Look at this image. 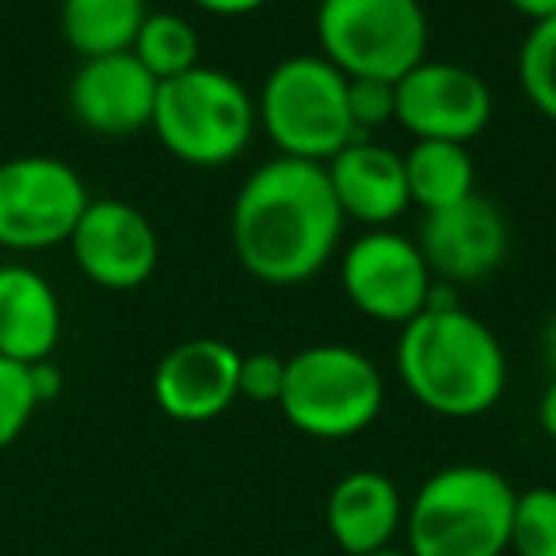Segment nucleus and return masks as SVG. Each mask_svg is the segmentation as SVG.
<instances>
[{
  "label": "nucleus",
  "mask_w": 556,
  "mask_h": 556,
  "mask_svg": "<svg viewBox=\"0 0 556 556\" xmlns=\"http://www.w3.org/2000/svg\"><path fill=\"white\" fill-rule=\"evenodd\" d=\"M343 222L325 164L275 156L237 191L229 229L248 275L267 287H298L328 267Z\"/></svg>",
  "instance_id": "nucleus-1"
},
{
  "label": "nucleus",
  "mask_w": 556,
  "mask_h": 556,
  "mask_svg": "<svg viewBox=\"0 0 556 556\" xmlns=\"http://www.w3.org/2000/svg\"><path fill=\"white\" fill-rule=\"evenodd\" d=\"M396 374L434 416L477 419L492 412L507 389V355L484 320L431 298V305L401 328Z\"/></svg>",
  "instance_id": "nucleus-2"
},
{
  "label": "nucleus",
  "mask_w": 556,
  "mask_h": 556,
  "mask_svg": "<svg viewBox=\"0 0 556 556\" xmlns=\"http://www.w3.org/2000/svg\"><path fill=\"white\" fill-rule=\"evenodd\" d=\"M515 488L488 465H446L408 507L412 556H503L510 548Z\"/></svg>",
  "instance_id": "nucleus-3"
},
{
  "label": "nucleus",
  "mask_w": 556,
  "mask_h": 556,
  "mask_svg": "<svg viewBox=\"0 0 556 556\" xmlns=\"http://www.w3.org/2000/svg\"><path fill=\"white\" fill-rule=\"evenodd\" d=\"M255 118L278 156L328 164L358 141L348 111V77L320 54H294L267 73Z\"/></svg>",
  "instance_id": "nucleus-4"
},
{
  "label": "nucleus",
  "mask_w": 556,
  "mask_h": 556,
  "mask_svg": "<svg viewBox=\"0 0 556 556\" xmlns=\"http://www.w3.org/2000/svg\"><path fill=\"white\" fill-rule=\"evenodd\" d=\"M255 126L252 92L222 70L194 65L156 88L153 134L176 161L194 168H222L244 156Z\"/></svg>",
  "instance_id": "nucleus-5"
},
{
  "label": "nucleus",
  "mask_w": 556,
  "mask_h": 556,
  "mask_svg": "<svg viewBox=\"0 0 556 556\" xmlns=\"http://www.w3.org/2000/svg\"><path fill=\"white\" fill-rule=\"evenodd\" d=\"M386 404L378 366L355 348L317 343L287 358V381L278 408L294 431L309 439H351L363 434Z\"/></svg>",
  "instance_id": "nucleus-6"
},
{
  "label": "nucleus",
  "mask_w": 556,
  "mask_h": 556,
  "mask_svg": "<svg viewBox=\"0 0 556 556\" xmlns=\"http://www.w3.org/2000/svg\"><path fill=\"white\" fill-rule=\"evenodd\" d=\"M427 12L419 0H320V58L343 77L396 80L427 62Z\"/></svg>",
  "instance_id": "nucleus-7"
},
{
  "label": "nucleus",
  "mask_w": 556,
  "mask_h": 556,
  "mask_svg": "<svg viewBox=\"0 0 556 556\" xmlns=\"http://www.w3.org/2000/svg\"><path fill=\"white\" fill-rule=\"evenodd\" d=\"M85 179L58 156H12L0 164V248L42 252L70 244L88 206Z\"/></svg>",
  "instance_id": "nucleus-8"
},
{
  "label": "nucleus",
  "mask_w": 556,
  "mask_h": 556,
  "mask_svg": "<svg viewBox=\"0 0 556 556\" xmlns=\"http://www.w3.org/2000/svg\"><path fill=\"white\" fill-rule=\"evenodd\" d=\"M431 267L416 240L370 229L343 255V290L351 305L381 325H408L431 305Z\"/></svg>",
  "instance_id": "nucleus-9"
},
{
  "label": "nucleus",
  "mask_w": 556,
  "mask_h": 556,
  "mask_svg": "<svg viewBox=\"0 0 556 556\" xmlns=\"http://www.w3.org/2000/svg\"><path fill=\"white\" fill-rule=\"evenodd\" d=\"M492 118V88L454 62H419L396 80V123L416 141L469 146Z\"/></svg>",
  "instance_id": "nucleus-10"
},
{
  "label": "nucleus",
  "mask_w": 556,
  "mask_h": 556,
  "mask_svg": "<svg viewBox=\"0 0 556 556\" xmlns=\"http://www.w3.org/2000/svg\"><path fill=\"white\" fill-rule=\"evenodd\" d=\"M80 275L103 290H138L161 263L156 229L123 199H92L70 237Z\"/></svg>",
  "instance_id": "nucleus-11"
},
{
  "label": "nucleus",
  "mask_w": 556,
  "mask_h": 556,
  "mask_svg": "<svg viewBox=\"0 0 556 556\" xmlns=\"http://www.w3.org/2000/svg\"><path fill=\"white\" fill-rule=\"evenodd\" d=\"M153 401L176 424H210L240 401V351L199 336L156 363Z\"/></svg>",
  "instance_id": "nucleus-12"
},
{
  "label": "nucleus",
  "mask_w": 556,
  "mask_h": 556,
  "mask_svg": "<svg viewBox=\"0 0 556 556\" xmlns=\"http://www.w3.org/2000/svg\"><path fill=\"white\" fill-rule=\"evenodd\" d=\"M416 244L431 275L446 282H480L507 260L510 232L495 202L472 191L454 206L427 210Z\"/></svg>",
  "instance_id": "nucleus-13"
},
{
  "label": "nucleus",
  "mask_w": 556,
  "mask_h": 556,
  "mask_svg": "<svg viewBox=\"0 0 556 556\" xmlns=\"http://www.w3.org/2000/svg\"><path fill=\"white\" fill-rule=\"evenodd\" d=\"M161 80L126 50V54L88 58L70 80V108L85 130L103 138H126L153 126Z\"/></svg>",
  "instance_id": "nucleus-14"
},
{
  "label": "nucleus",
  "mask_w": 556,
  "mask_h": 556,
  "mask_svg": "<svg viewBox=\"0 0 556 556\" xmlns=\"http://www.w3.org/2000/svg\"><path fill=\"white\" fill-rule=\"evenodd\" d=\"M325 172L343 217H355L370 229H386L412 206L404 156L370 138H358L340 149L325 164Z\"/></svg>",
  "instance_id": "nucleus-15"
},
{
  "label": "nucleus",
  "mask_w": 556,
  "mask_h": 556,
  "mask_svg": "<svg viewBox=\"0 0 556 556\" xmlns=\"http://www.w3.org/2000/svg\"><path fill=\"white\" fill-rule=\"evenodd\" d=\"M328 533L348 556L389 548L404 522V500L378 469H355L328 492Z\"/></svg>",
  "instance_id": "nucleus-16"
},
{
  "label": "nucleus",
  "mask_w": 556,
  "mask_h": 556,
  "mask_svg": "<svg viewBox=\"0 0 556 556\" xmlns=\"http://www.w3.org/2000/svg\"><path fill=\"white\" fill-rule=\"evenodd\" d=\"M62 340V305L47 278L31 267H0V358L47 363Z\"/></svg>",
  "instance_id": "nucleus-17"
},
{
  "label": "nucleus",
  "mask_w": 556,
  "mask_h": 556,
  "mask_svg": "<svg viewBox=\"0 0 556 556\" xmlns=\"http://www.w3.org/2000/svg\"><path fill=\"white\" fill-rule=\"evenodd\" d=\"M146 16V0H62V39L85 62L126 54Z\"/></svg>",
  "instance_id": "nucleus-18"
},
{
  "label": "nucleus",
  "mask_w": 556,
  "mask_h": 556,
  "mask_svg": "<svg viewBox=\"0 0 556 556\" xmlns=\"http://www.w3.org/2000/svg\"><path fill=\"white\" fill-rule=\"evenodd\" d=\"M404 176H408L412 206L442 210L469 199L477 191V164L469 156V146L457 141H416L404 153Z\"/></svg>",
  "instance_id": "nucleus-19"
},
{
  "label": "nucleus",
  "mask_w": 556,
  "mask_h": 556,
  "mask_svg": "<svg viewBox=\"0 0 556 556\" xmlns=\"http://www.w3.org/2000/svg\"><path fill=\"white\" fill-rule=\"evenodd\" d=\"M130 54L153 73L156 80H172L179 73H191L202 54L199 31L191 27V20L176 16V12H149L141 24L138 39H134Z\"/></svg>",
  "instance_id": "nucleus-20"
},
{
  "label": "nucleus",
  "mask_w": 556,
  "mask_h": 556,
  "mask_svg": "<svg viewBox=\"0 0 556 556\" xmlns=\"http://www.w3.org/2000/svg\"><path fill=\"white\" fill-rule=\"evenodd\" d=\"M518 85L538 115L556 123V16L530 24V35L518 50Z\"/></svg>",
  "instance_id": "nucleus-21"
},
{
  "label": "nucleus",
  "mask_w": 556,
  "mask_h": 556,
  "mask_svg": "<svg viewBox=\"0 0 556 556\" xmlns=\"http://www.w3.org/2000/svg\"><path fill=\"white\" fill-rule=\"evenodd\" d=\"M510 548L518 556H556V488H530L515 495Z\"/></svg>",
  "instance_id": "nucleus-22"
},
{
  "label": "nucleus",
  "mask_w": 556,
  "mask_h": 556,
  "mask_svg": "<svg viewBox=\"0 0 556 556\" xmlns=\"http://www.w3.org/2000/svg\"><path fill=\"white\" fill-rule=\"evenodd\" d=\"M35 408H39V393H35L31 366L0 358V450H9L27 431Z\"/></svg>",
  "instance_id": "nucleus-23"
},
{
  "label": "nucleus",
  "mask_w": 556,
  "mask_h": 556,
  "mask_svg": "<svg viewBox=\"0 0 556 556\" xmlns=\"http://www.w3.org/2000/svg\"><path fill=\"white\" fill-rule=\"evenodd\" d=\"M348 111L358 138L381 130L386 123H396V85L370 77H348Z\"/></svg>",
  "instance_id": "nucleus-24"
},
{
  "label": "nucleus",
  "mask_w": 556,
  "mask_h": 556,
  "mask_svg": "<svg viewBox=\"0 0 556 556\" xmlns=\"http://www.w3.org/2000/svg\"><path fill=\"white\" fill-rule=\"evenodd\" d=\"M282 381H287V358L270 355V351L240 355V396H244V401L278 404Z\"/></svg>",
  "instance_id": "nucleus-25"
},
{
  "label": "nucleus",
  "mask_w": 556,
  "mask_h": 556,
  "mask_svg": "<svg viewBox=\"0 0 556 556\" xmlns=\"http://www.w3.org/2000/svg\"><path fill=\"white\" fill-rule=\"evenodd\" d=\"M191 4L202 12H210V16L237 20V16H252V12H260L267 0H191Z\"/></svg>",
  "instance_id": "nucleus-26"
},
{
  "label": "nucleus",
  "mask_w": 556,
  "mask_h": 556,
  "mask_svg": "<svg viewBox=\"0 0 556 556\" xmlns=\"http://www.w3.org/2000/svg\"><path fill=\"white\" fill-rule=\"evenodd\" d=\"M31 381H35V393H39V404L54 401L62 393V370L54 363H31Z\"/></svg>",
  "instance_id": "nucleus-27"
},
{
  "label": "nucleus",
  "mask_w": 556,
  "mask_h": 556,
  "mask_svg": "<svg viewBox=\"0 0 556 556\" xmlns=\"http://www.w3.org/2000/svg\"><path fill=\"white\" fill-rule=\"evenodd\" d=\"M518 16H526L530 24H541V20L556 16V0H507Z\"/></svg>",
  "instance_id": "nucleus-28"
},
{
  "label": "nucleus",
  "mask_w": 556,
  "mask_h": 556,
  "mask_svg": "<svg viewBox=\"0 0 556 556\" xmlns=\"http://www.w3.org/2000/svg\"><path fill=\"white\" fill-rule=\"evenodd\" d=\"M538 419H541V431L556 442V378L548 381V389L541 393V404H538Z\"/></svg>",
  "instance_id": "nucleus-29"
},
{
  "label": "nucleus",
  "mask_w": 556,
  "mask_h": 556,
  "mask_svg": "<svg viewBox=\"0 0 556 556\" xmlns=\"http://www.w3.org/2000/svg\"><path fill=\"white\" fill-rule=\"evenodd\" d=\"M545 358L553 366V378H556V313L548 317V328H545Z\"/></svg>",
  "instance_id": "nucleus-30"
},
{
  "label": "nucleus",
  "mask_w": 556,
  "mask_h": 556,
  "mask_svg": "<svg viewBox=\"0 0 556 556\" xmlns=\"http://www.w3.org/2000/svg\"><path fill=\"white\" fill-rule=\"evenodd\" d=\"M366 556H412V553H404V548H393V545H389V548H378V553H366Z\"/></svg>",
  "instance_id": "nucleus-31"
}]
</instances>
